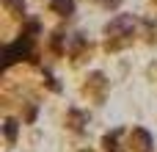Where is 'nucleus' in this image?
<instances>
[{"label":"nucleus","instance_id":"obj_1","mask_svg":"<svg viewBox=\"0 0 157 152\" xmlns=\"http://www.w3.org/2000/svg\"><path fill=\"white\" fill-rule=\"evenodd\" d=\"M19 58H33L30 36H25V33H22V39H19V42H14V44H8V47L3 50V66H11V64H14V61H19Z\"/></svg>","mask_w":157,"mask_h":152},{"label":"nucleus","instance_id":"obj_2","mask_svg":"<svg viewBox=\"0 0 157 152\" xmlns=\"http://www.w3.org/2000/svg\"><path fill=\"white\" fill-rule=\"evenodd\" d=\"M132 28H135V17L132 14H119V17H113L105 25V33L110 39L113 36H132Z\"/></svg>","mask_w":157,"mask_h":152},{"label":"nucleus","instance_id":"obj_3","mask_svg":"<svg viewBox=\"0 0 157 152\" xmlns=\"http://www.w3.org/2000/svg\"><path fill=\"white\" fill-rule=\"evenodd\" d=\"M130 150L132 152H149L152 150V133L144 127H135L130 133Z\"/></svg>","mask_w":157,"mask_h":152},{"label":"nucleus","instance_id":"obj_4","mask_svg":"<svg viewBox=\"0 0 157 152\" xmlns=\"http://www.w3.org/2000/svg\"><path fill=\"white\" fill-rule=\"evenodd\" d=\"M50 8H52L58 17H72V14H75V0H52Z\"/></svg>","mask_w":157,"mask_h":152},{"label":"nucleus","instance_id":"obj_5","mask_svg":"<svg viewBox=\"0 0 157 152\" xmlns=\"http://www.w3.org/2000/svg\"><path fill=\"white\" fill-rule=\"evenodd\" d=\"M86 122H88V116H86L83 111H77V108H69V127H72V130H77V133H80Z\"/></svg>","mask_w":157,"mask_h":152},{"label":"nucleus","instance_id":"obj_6","mask_svg":"<svg viewBox=\"0 0 157 152\" xmlns=\"http://www.w3.org/2000/svg\"><path fill=\"white\" fill-rule=\"evenodd\" d=\"M3 133H6V141L14 144V141H17V133H19V122H17V119H6V122H3Z\"/></svg>","mask_w":157,"mask_h":152},{"label":"nucleus","instance_id":"obj_7","mask_svg":"<svg viewBox=\"0 0 157 152\" xmlns=\"http://www.w3.org/2000/svg\"><path fill=\"white\" fill-rule=\"evenodd\" d=\"M3 6L11 14H25V0H3Z\"/></svg>","mask_w":157,"mask_h":152},{"label":"nucleus","instance_id":"obj_8","mask_svg":"<svg viewBox=\"0 0 157 152\" xmlns=\"http://www.w3.org/2000/svg\"><path fill=\"white\" fill-rule=\"evenodd\" d=\"M88 86H91V89H102V86H105V75L94 72V75L88 78Z\"/></svg>","mask_w":157,"mask_h":152},{"label":"nucleus","instance_id":"obj_9","mask_svg":"<svg viewBox=\"0 0 157 152\" xmlns=\"http://www.w3.org/2000/svg\"><path fill=\"white\" fill-rule=\"evenodd\" d=\"M116 136H119V133L105 136V141H102V144H105V152H119V150H116Z\"/></svg>","mask_w":157,"mask_h":152},{"label":"nucleus","instance_id":"obj_10","mask_svg":"<svg viewBox=\"0 0 157 152\" xmlns=\"http://www.w3.org/2000/svg\"><path fill=\"white\" fill-rule=\"evenodd\" d=\"M44 78H47V86H50L52 91H61V86H58V80L52 78V72H44Z\"/></svg>","mask_w":157,"mask_h":152},{"label":"nucleus","instance_id":"obj_11","mask_svg":"<svg viewBox=\"0 0 157 152\" xmlns=\"http://www.w3.org/2000/svg\"><path fill=\"white\" fill-rule=\"evenodd\" d=\"M61 47H63V36L55 33V36H52V50H61Z\"/></svg>","mask_w":157,"mask_h":152},{"label":"nucleus","instance_id":"obj_12","mask_svg":"<svg viewBox=\"0 0 157 152\" xmlns=\"http://www.w3.org/2000/svg\"><path fill=\"white\" fill-rule=\"evenodd\" d=\"M33 119H36V108L30 105V108H28V122H33Z\"/></svg>","mask_w":157,"mask_h":152},{"label":"nucleus","instance_id":"obj_13","mask_svg":"<svg viewBox=\"0 0 157 152\" xmlns=\"http://www.w3.org/2000/svg\"><path fill=\"white\" fill-rule=\"evenodd\" d=\"M119 3H121V0H105V6H108V8H116Z\"/></svg>","mask_w":157,"mask_h":152}]
</instances>
